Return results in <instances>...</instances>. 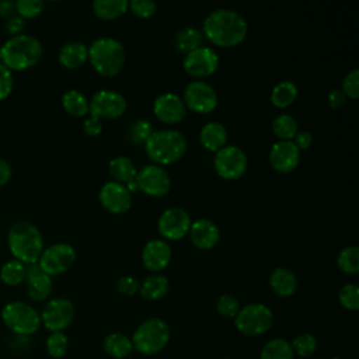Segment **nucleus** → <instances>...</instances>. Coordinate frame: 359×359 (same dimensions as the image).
Instances as JSON below:
<instances>
[{"instance_id":"40","label":"nucleus","mask_w":359,"mask_h":359,"mask_svg":"<svg viewBox=\"0 0 359 359\" xmlns=\"http://www.w3.org/2000/svg\"><path fill=\"white\" fill-rule=\"evenodd\" d=\"M338 300L341 306L349 311L359 309V287L355 283H345L338 292Z\"/></svg>"},{"instance_id":"9","label":"nucleus","mask_w":359,"mask_h":359,"mask_svg":"<svg viewBox=\"0 0 359 359\" xmlns=\"http://www.w3.org/2000/svg\"><path fill=\"white\" fill-rule=\"evenodd\" d=\"M248 165L247 154L243 149L234 144H226L215 153L213 167L216 174L223 180H238L241 178Z\"/></svg>"},{"instance_id":"37","label":"nucleus","mask_w":359,"mask_h":359,"mask_svg":"<svg viewBox=\"0 0 359 359\" xmlns=\"http://www.w3.org/2000/svg\"><path fill=\"white\" fill-rule=\"evenodd\" d=\"M317 339L314 335L309 334V332H303L299 334L293 338V341L290 342L292 351L293 353L299 355L300 358H310L316 353L317 351Z\"/></svg>"},{"instance_id":"22","label":"nucleus","mask_w":359,"mask_h":359,"mask_svg":"<svg viewBox=\"0 0 359 359\" xmlns=\"http://www.w3.org/2000/svg\"><path fill=\"white\" fill-rule=\"evenodd\" d=\"M27 292L31 300L43 302L52 292V278L41 271L38 264L25 265Z\"/></svg>"},{"instance_id":"3","label":"nucleus","mask_w":359,"mask_h":359,"mask_svg":"<svg viewBox=\"0 0 359 359\" xmlns=\"http://www.w3.org/2000/svg\"><path fill=\"white\" fill-rule=\"evenodd\" d=\"M144 150L153 164L163 167L184 157L187 153V139L177 129H158L149 136Z\"/></svg>"},{"instance_id":"31","label":"nucleus","mask_w":359,"mask_h":359,"mask_svg":"<svg viewBox=\"0 0 359 359\" xmlns=\"http://www.w3.org/2000/svg\"><path fill=\"white\" fill-rule=\"evenodd\" d=\"M297 98V86L290 80L279 81L271 91V102L276 108H287Z\"/></svg>"},{"instance_id":"51","label":"nucleus","mask_w":359,"mask_h":359,"mask_svg":"<svg viewBox=\"0 0 359 359\" xmlns=\"http://www.w3.org/2000/svg\"><path fill=\"white\" fill-rule=\"evenodd\" d=\"M10 178H11V167L6 160L0 158V187L6 185L10 181Z\"/></svg>"},{"instance_id":"16","label":"nucleus","mask_w":359,"mask_h":359,"mask_svg":"<svg viewBox=\"0 0 359 359\" xmlns=\"http://www.w3.org/2000/svg\"><path fill=\"white\" fill-rule=\"evenodd\" d=\"M191 223V216L185 209L171 206L160 215L157 220V230L164 240L177 241L188 236Z\"/></svg>"},{"instance_id":"28","label":"nucleus","mask_w":359,"mask_h":359,"mask_svg":"<svg viewBox=\"0 0 359 359\" xmlns=\"http://www.w3.org/2000/svg\"><path fill=\"white\" fill-rule=\"evenodd\" d=\"M203 35L202 31L195 27H184L177 31L174 38V45L178 52L189 53L202 46Z\"/></svg>"},{"instance_id":"48","label":"nucleus","mask_w":359,"mask_h":359,"mask_svg":"<svg viewBox=\"0 0 359 359\" xmlns=\"http://www.w3.org/2000/svg\"><path fill=\"white\" fill-rule=\"evenodd\" d=\"M24 25H25V22H24L22 17L11 15L6 22V29H7V32L11 34V36H14V35L21 34V31L24 29Z\"/></svg>"},{"instance_id":"5","label":"nucleus","mask_w":359,"mask_h":359,"mask_svg":"<svg viewBox=\"0 0 359 359\" xmlns=\"http://www.w3.org/2000/svg\"><path fill=\"white\" fill-rule=\"evenodd\" d=\"M88 60L98 74L112 77L119 74L123 69L126 50L118 39L101 36L88 46Z\"/></svg>"},{"instance_id":"25","label":"nucleus","mask_w":359,"mask_h":359,"mask_svg":"<svg viewBox=\"0 0 359 359\" xmlns=\"http://www.w3.org/2000/svg\"><path fill=\"white\" fill-rule=\"evenodd\" d=\"M269 287L279 297H289L297 289L296 275L283 266L275 268L269 275Z\"/></svg>"},{"instance_id":"52","label":"nucleus","mask_w":359,"mask_h":359,"mask_svg":"<svg viewBox=\"0 0 359 359\" xmlns=\"http://www.w3.org/2000/svg\"><path fill=\"white\" fill-rule=\"evenodd\" d=\"M15 10V3L14 1H0V15L3 17H10L13 11Z\"/></svg>"},{"instance_id":"15","label":"nucleus","mask_w":359,"mask_h":359,"mask_svg":"<svg viewBox=\"0 0 359 359\" xmlns=\"http://www.w3.org/2000/svg\"><path fill=\"white\" fill-rule=\"evenodd\" d=\"M219 56L215 49L209 46H201L184 56L182 67L188 76L195 80L210 77L219 69Z\"/></svg>"},{"instance_id":"29","label":"nucleus","mask_w":359,"mask_h":359,"mask_svg":"<svg viewBox=\"0 0 359 359\" xmlns=\"http://www.w3.org/2000/svg\"><path fill=\"white\" fill-rule=\"evenodd\" d=\"M108 171H109L111 177L114 178V181L125 185L126 182L135 180L137 168L129 157L116 156L108 163Z\"/></svg>"},{"instance_id":"10","label":"nucleus","mask_w":359,"mask_h":359,"mask_svg":"<svg viewBox=\"0 0 359 359\" xmlns=\"http://www.w3.org/2000/svg\"><path fill=\"white\" fill-rule=\"evenodd\" d=\"M74 261L76 250L67 243H56L43 248L36 264L43 273L52 278L70 269Z\"/></svg>"},{"instance_id":"27","label":"nucleus","mask_w":359,"mask_h":359,"mask_svg":"<svg viewBox=\"0 0 359 359\" xmlns=\"http://www.w3.org/2000/svg\"><path fill=\"white\" fill-rule=\"evenodd\" d=\"M102 348L105 353L114 359H125L132 351V339L122 332H111L102 341Z\"/></svg>"},{"instance_id":"2","label":"nucleus","mask_w":359,"mask_h":359,"mask_svg":"<svg viewBox=\"0 0 359 359\" xmlns=\"http://www.w3.org/2000/svg\"><path fill=\"white\" fill-rule=\"evenodd\" d=\"M7 244L13 257L24 265L36 264L43 251V238L39 229L28 222H18L11 226Z\"/></svg>"},{"instance_id":"14","label":"nucleus","mask_w":359,"mask_h":359,"mask_svg":"<svg viewBox=\"0 0 359 359\" xmlns=\"http://www.w3.org/2000/svg\"><path fill=\"white\" fill-rule=\"evenodd\" d=\"M182 101L187 109L196 114H209L217 107V94L215 88L203 80H192L185 86Z\"/></svg>"},{"instance_id":"49","label":"nucleus","mask_w":359,"mask_h":359,"mask_svg":"<svg viewBox=\"0 0 359 359\" xmlns=\"http://www.w3.org/2000/svg\"><path fill=\"white\" fill-rule=\"evenodd\" d=\"M345 100H346V97H345V94L341 91V88H331L330 93L327 94V102H328V105H330L331 108H334V109L342 107L344 102H345Z\"/></svg>"},{"instance_id":"4","label":"nucleus","mask_w":359,"mask_h":359,"mask_svg":"<svg viewBox=\"0 0 359 359\" xmlns=\"http://www.w3.org/2000/svg\"><path fill=\"white\" fill-rule=\"evenodd\" d=\"M42 56L41 42L27 34L10 36L1 46V63L10 70L34 67Z\"/></svg>"},{"instance_id":"21","label":"nucleus","mask_w":359,"mask_h":359,"mask_svg":"<svg viewBox=\"0 0 359 359\" xmlns=\"http://www.w3.org/2000/svg\"><path fill=\"white\" fill-rule=\"evenodd\" d=\"M188 236L191 243L199 250H212L220 240V230L215 222L202 217L191 223Z\"/></svg>"},{"instance_id":"42","label":"nucleus","mask_w":359,"mask_h":359,"mask_svg":"<svg viewBox=\"0 0 359 359\" xmlns=\"http://www.w3.org/2000/svg\"><path fill=\"white\" fill-rule=\"evenodd\" d=\"M341 91L345 94V97L351 100H356L359 97V70L352 69L348 72L342 80Z\"/></svg>"},{"instance_id":"11","label":"nucleus","mask_w":359,"mask_h":359,"mask_svg":"<svg viewBox=\"0 0 359 359\" xmlns=\"http://www.w3.org/2000/svg\"><path fill=\"white\" fill-rule=\"evenodd\" d=\"M74 311V304L69 299H50L39 313L41 324L50 332H63L72 324Z\"/></svg>"},{"instance_id":"44","label":"nucleus","mask_w":359,"mask_h":359,"mask_svg":"<svg viewBox=\"0 0 359 359\" xmlns=\"http://www.w3.org/2000/svg\"><path fill=\"white\" fill-rule=\"evenodd\" d=\"M128 10L139 18H149L156 13L157 4L153 0H130Z\"/></svg>"},{"instance_id":"8","label":"nucleus","mask_w":359,"mask_h":359,"mask_svg":"<svg viewBox=\"0 0 359 359\" xmlns=\"http://www.w3.org/2000/svg\"><path fill=\"white\" fill-rule=\"evenodd\" d=\"M273 323L272 310L262 303H251L240 307L234 317L236 328L247 337H258L269 331Z\"/></svg>"},{"instance_id":"41","label":"nucleus","mask_w":359,"mask_h":359,"mask_svg":"<svg viewBox=\"0 0 359 359\" xmlns=\"http://www.w3.org/2000/svg\"><path fill=\"white\" fill-rule=\"evenodd\" d=\"M216 310L223 317L234 318L240 310V303L233 294H222L216 302Z\"/></svg>"},{"instance_id":"53","label":"nucleus","mask_w":359,"mask_h":359,"mask_svg":"<svg viewBox=\"0 0 359 359\" xmlns=\"http://www.w3.org/2000/svg\"><path fill=\"white\" fill-rule=\"evenodd\" d=\"M0 62H1V46H0Z\"/></svg>"},{"instance_id":"55","label":"nucleus","mask_w":359,"mask_h":359,"mask_svg":"<svg viewBox=\"0 0 359 359\" xmlns=\"http://www.w3.org/2000/svg\"><path fill=\"white\" fill-rule=\"evenodd\" d=\"M332 359H339V358H332Z\"/></svg>"},{"instance_id":"26","label":"nucleus","mask_w":359,"mask_h":359,"mask_svg":"<svg viewBox=\"0 0 359 359\" xmlns=\"http://www.w3.org/2000/svg\"><path fill=\"white\" fill-rule=\"evenodd\" d=\"M168 289L170 282L167 276L161 273H151L140 283L139 293L146 300H160L168 293Z\"/></svg>"},{"instance_id":"23","label":"nucleus","mask_w":359,"mask_h":359,"mask_svg":"<svg viewBox=\"0 0 359 359\" xmlns=\"http://www.w3.org/2000/svg\"><path fill=\"white\" fill-rule=\"evenodd\" d=\"M57 59L66 69H79L88 60V46L80 41L67 42L60 48Z\"/></svg>"},{"instance_id":"33","label":"nucleus","mask_w":359,"mask_h":359,"mask_svg":"<svg viewBox=\"0 0 359 359\" xmlns=\"http://www.w3.org/2000/svg\"><path fill=\"white\" fill-rule=\"evenodd\" d=\"M290 342L283 338L269 339L259 352V359H293Z\"/></svg>"},{"instance_id":"43","label":"nucleus","mask_w":359,"mask_h":359,"mask_svg":"<svg viewBox=\"0 0 359 359\" xmlns=\"http://www.w3.org/2000/svg\"><path fill=\"white\" fill-rule=\"evenodd\" d=\"M15 10L22 18H34L42 13L43 3L41 0H18L15 1Z\"/></svg>"},{"instance_id":"13","label":"nucleus","mask_w":359,"mask_h":359,"mask_svg":"<svg viewBox=\"0 0 359 359\" xmlns=\"http://www.w3.org/2000/svg\"><path fill=\"white\" fill-rule=\"evenodd\" d=\"M137 189L154 198L168 194L171 188V178L168 171L157 164H147L137 170L135 177Z\"/></svg>"},{"instance_id":"30","label":"nucleus","mask_w":359,"mask_h":359,"mask_svg":"<svg viewBox=\"0 0 359 359\" xmlns=\"http://www.w3.org/2000/svg\"><path fill=\"white\" fill-rule=\"evenodd\" d=\"M62 107L63 109L72 115V116H86L88 114L90 109V104L87 97L80 93L79 90H67L63 95H62Z\"/></svg>"},{"instance_id":"39","label":"nucleus","mask_w":359,"mask_h":359,"mask_svg":"<svg viewBox=\"0 0 359 359\" xmlns=\"http://www.w3.org/2000/svg\"><path fill=\"white\" fill-rule=\"evenodd\" d=\"M154 132L153 125L147 119H137L135 121L128 129V137L130 142L136 144H144L149 136Z\"/></svg>"},{"instance_id":"45","label":"nucleus","mask_w":359,"mask_h":359,"mask_svg":"<svg viewBox=\"0 0 359 359\" xmlns=\"http://www.w3.org/2000/svg\"><path fill=\"white\" fill-rule=\"evenodd\" d=\"M140 283L135 276L125 275L121 276L116 282V290L123 296H135L139 292Z\"/></svg>"},{"instance_id":"1","label":"nucleus","mask_w":359,"mask_h":359,"mask_svg":"<svg viewBox=\"0 0 359 359\" xmlns=\"http://www.w3.org/2000/svg\"><path fill=\"white\" fill-rule=\"evenodd\" d=\"M248 32L245 18L231 8L210 11L202 24V35L219 48H234L244 42Z\"/></svg>"},{"instance_id":"35","label":"nucleus","mask_w":359,"mask_h":359,"mask_svg":"<svg viewBox=\"0 0 359 359\" xmlns=\"http://www.w3.org/2000/svg\"><path fill=\"white\" fill-rule=\"evenodd\" d=\"M338 268L346 275H356L359 272V247L348 245L342 248L337 258Z\"/></svg>"},{"instance_id":"17","label":"nucleus","mask_w":359,"mask_h":359,"mask_svg":"<svg viewBox=\"0 0 359 359\" xmlns=\"http://www.w3.org/2000/svg\"><path fill=\"white\" fill-rule=\"evenodd\" d=\"M98 199L102 208L111 213L121 215L130 209L132 206V194L126 187L116 181H107L98 194Z\"/></svg>"},{"instance_id":"34","label":"nucleus","mask_w":359,"mask_h":359,"mask_svg":"<svg viewBox=\"0 0 359 359\" xmlns=\"http://www.w3.org/2000/svg\"><path fill=\"white\" fill-rule=\"evenodd\" d=\"M272 132L279 140H293L297 133V121L289 114H279L272 121Z\"/></svg>"},{"instance_id":"20","label":"nucleus","mask_w":359,"mask_h":359,"mask_svg":"<svg viewBox=\"0 0 359 359\" xmlns=\"http://www.w3.org/2000/svg\"><path fill=\"white\" fill-rule=\"evenodd\" d=\"M171 247L165 240L153 238L147 241L142 250V264L153 273L165 269L171 261Z\"/></svg>"},{"instance_id":"7","label":"nucleus","mask_w":359,"mask_h":359,"mask_svg":"<svg viewBox=\"0 0 359 359\" xmlns=\"http://www.w3.org/2000/svg\"><path fill=\"white\" fill-rule=\"evenodd\" d=\"M3 324L18 337H29L35 334L41 324V316L28 303L10 302L1 310Z\"/></svg>"},{"instance_id":"32","label":"nucleus","mask_w":359,"mask_h":359,"mask_svg":"<svg viewBox=\"0 0 359 359\" xmlns=\"http://www.w3.org/2000/svg\"><path fill=\"white\" fill-rule=\"evenodd\" d=\"M128 0H95L93 11L101 20H115L128 11Z\"/></svg>"},{"instance_id":"54","label":"nucleus","mask_w":359,"mask_h":359,"mask_svg":"<svg viewBox=\"0 0 359 359\" xmlns=\"http://www.w3.org/2000/svg\"><path fill=\"white\" fill-rule=\"evenodd\" d=\"M222 359H233V358H222Z\"/></svg>"},{"instance_id":"50","label":"nucleus","mask_w":359,"mask_h":359,"mask_svg":"<svg viewBox=\"0 0 359 359\" xmlns=\"http://www.w3.org/2000/svg\"><path fill=\"white\" fill-rule=\"evenodd\" d=\"M292 142L296 144V147L299 150H306L310 147V144L313 142V136L309 130H297V133Z\"/></svg>"},{"instance_id":"12","label":"nucleus","mask_w":359,"mask_h":359,"mask_svg":"<svg viewBox=\"0 0 359 359\" xmlns=\"http://www.w3.org/2000/svg\"><path fill=\"white\" fill-rule=\"evenodd\" d=\"M90 104V115L98 119H116L122 116L126 111L128 101L126 98L114 90H98L93 97Z\"/></svg>"},{"instance_id":"6","label":"nucleus","mask_w":359,"mask_h":359,"mask_svg":"<svg viewBox=\"0 0 359 359\" xmlns=\"http://www.w3.org/2000/svg\"><path fill=\"white\" fill-rule=\"evenodd\" d=\"M170 335L168 324L161 318L151 317L137 325L132 337V345L139 353L151 356L167 346Z\"/></svg>"},{"instance_id":"38","label":"nucleus","mask_w":359,"mask_h":359,"mask_svg":"<svg viewBox=\"0 0 359 359\" xmlns=\"http://www.w3.org/2000/svg\"><path fill=\"white\" fill-rule=\"evenodd\" d=\"M46 352L55 359H60L66 355L69 348V339L65 332H50L45 342Z\"/></svg>"},{"instance_id":"56","label":"nucleus","mask_w":359,"mask_h":359,"mask_svg":"<svg viewBox=\"0 0 359 359\" xmlns=\"http://www.w3.org/2000/svg\"><path fill=\"white\" fill-rule=\"evenodd\" d=\"M316 359H323V358H316Z\"/></svg>"},{"instance_id":"47","label":"nucleus","mask_w":359,"mask_h":359,"mask_svg":"<svg viewBox=\"0 0 359 359\" xmlns=\"http://www.w3.org/2000/svg\"><path fill=\"white\" fill-rule=\"evenodd\" d=\"M83 129H84L86 135H88V136H98L101 133V130H102V122H101V119L90 115L84 121Z\"/></svg>"},{"instance_id":"19","label":"nucleus","mask_w":359,"mask_h":359,"mask_svg":"<svg viewBox=\"0 0 359 359\" xmlns=\"http://www.w3.org/2000/svg\"><path fill=\"white\" fill-rule=\"evenodd\" d=\"M300 163V150L292 140H278L272 144L269 150V164L271 167L280 172H292Z\"/></svg>"},{"instance_id":"46","label":"nucleus","mask_w":359,"mask_h":359,"mask_svg":"<svg viewBox=\"0 0 359 359\" xmlns=\"http://www.w3.org/2000/svg\"><path fill=\"white\" fill-rule=\"evenodd\" d=\"M14 81L11 70L7 69L3 63H0V101L7 98L13 90Z\"/></svg>"},{"instance_id":"18","label":"nucleus","mask_w":359,"mask_h":359,"mask_svg":"<svg viewBox=\"0 0 359 359\" xmlns=\"http://www.w3.org/2000/svg\"><path fill=\"white\" fill-rule=\"evenodd\" d=\"M153 112L160 122L175 125L185 118L187 107L178 94L163 93L154 100Z\"/></svg>"},{"instance_id":"36","label":"nucleus","mask_w":359,"mask_h":359,"mask_svg":"<svg viewBox=\"0 0 359 359\" xmlns=\"http://www.w3.org/2000/svg\"><path fill=\"white\" fill-rule=\"evenodd\" d=\"M0 279L8 286H17L25 279V265L17 259L7 261L0 269Z\"/></svg>"},{"instance_id":"24","label":"nucleus","mask_w":359,"mask_h":359,"mask_svg":"<svg viewBox=\"0 0 359 359\" xmlns=\"http://www.w3.org/2000/svg\"><path fill=\"white\" fill-rule=\"evenodd\" d=\"M199 140L206 150L216 153L227 143V129L217 121L208 122L199 132Z\"/></svg>"}]
</instances>
